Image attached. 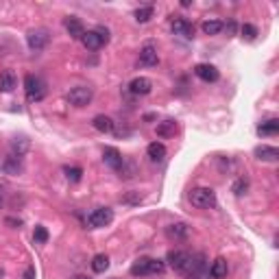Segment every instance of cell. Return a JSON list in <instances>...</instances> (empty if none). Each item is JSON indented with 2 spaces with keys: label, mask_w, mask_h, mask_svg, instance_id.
<instances>
[{
  "label": "cell",
  "mask_w": 279,
  "mask_h": 279,
  "mask_svg": "<svg viewBox=\"0 0 279 279\" xmlns=\"http://www.w3.org/2000/svg\"><path fill=\"white\" fill-rule=\"evenodd\" d=\"M92 127L100 133H111L114 131V120L105 114H98V116H94V120H92Z\"/></svg>",
  "instance_id": "19"
},
{
  "label": "cell",
  "mask_w": 279,
  "mask_h": 279,
  "mask_svg": "<svg viewBox=\"0 0 279 279\" xmlns=\"http://www.w3.org/2000/svg\"><path fill=\"white\" fill-rule=\"evenodd\" d=\"M157 63H160V55H157V46L153 42H148L142 46V50H140V66L144 68H155Z\"/></svg>",
  "instance_id": "9"
},
{
  "label": "cell",
  "mask_w": 279,
  "mask_h": 279,
  "mask_svg": "<svg viewBox=\"0 0 279 279\" xmlns=\"http://www.w3.org/2000/svg\"><path fill=\"white\" fill-rule=\"evenodd\" d=\"M166 264L162 259H151V257H140L137 262L131 266L133 277H148V275H162Z\"/></svg>",
  "instance_id": "1"
},
{
  "label": "cell",
  "mask_w": 279,
  "mask_h": 279,
  "mask_svg": "<svg viewBox=\"0 0 279 279\" xmlns=\"http://www.w3.org/2000/svg\"><path fill=\"white\" fill-rule=\"evenodd\" d=\"M166 259H168V264H170L172 271H177V273H181V275H188V277H190V273H192V264H194V255H190L188 251H170Z\"/></svg>",
  "instance_id": "2"
},
{
  "label": "cell",
  "mask_w": 279,
  "mask_h": 279,
  "mask_svg": "<svg viewBox=\"0 0 279 279\" xmlns=\"http://www.w3.org/2000/svg\"><path fill=\"white\" fill-rule=\"evenodd\" d=\"M103 162H105V166H109L111 170H120V166L125 164V157L120 155V151L118 148H114V146H107V148H103Z\"/></svg>",
  "instance_id": "10"
},
{
  "label": "cell",
  "mask_w": 279,
  "mask_h": 279,
  "mask_svg": "<svg viewBox=\"0 0 279 279\" xmlns=\"http://www.w3.org/2000/svg\"><path fill=\"white\" fill-rule=\"evenodd\" d=\"M151 90H153V81L146 77H137L129 83V92L135 96H146V94H151Z\"/></svg>",
  "instance_id": "11"
},
{
  "label": "cell",
  "mask_w": 279,
  "mask_h": 279,
  "mask_svg": "<svg viewBox=\"0 0 279 279\" xmlns=\"http://www.w3.org/2000/svg\"><path fill=\"white\" fill-rule=\"evenodd\" d=\"M48 42H50V35L46 29H35V31H29V35H26V44H29V48L35 53L44 50L46 46H48Z\"/></svg>",
  "instance_id": "7"
},
{
  "label": "cell",
  "mask_w": 279,
  "mask_h": 279,
  "mask_svg": "<svg viewBox=\"0 0 279 279\" xmlns=\"http://www.w3.org/2000/svg\"><path fill=\"white\" fill-rule=\"evenodd\" d=\"M277 131H279V120L277 118H271L262 125H257V135H275Z\"/></svg>",
  "instance_id": "23"
},
{
  "label": "cell",
  "mask_w": 279,
  "mask_h": 279,
  "mask_svg": "<svg viewBox=\"0 0 279 279\" xmlns=\"http://www.w3.org/2000/svg\"><path fill=\"white\" fill-rule=\"evenodd\" d=\"M26 148H29V140L24 137H15L11 142V155H18V157H24Z\"/></svg>",
  "instance_id": "27"
},
{
  "label": "cell",
  "mask_w": 279,
  "mask_h": 279,
  "mask_svg": "<svg viewBox=\"0 0 279 279\" xmlns=\"http://www.w3.org/2000/svg\"><path fill=\"white\" fill-rule=\"evenodd\" d=\"M107 268H109V257L105 253H98L92 257V271L94 273H105Z\"/></svg>",
  "instance_id": "25"
},
{
  "label": "cell",
  "mask_w": 279,
  "mask_h": 279,
  "mask_svg": "<svg viewBox=\"0 0 279 279\" xmlns=\"http://www.w3.org/2000/svg\"><path fill=\"white\" fill-rule=\"evenodd\" d=\"M33 240H35V245H46L48 242V231H46V227H35Z\"/></svg>",
  "instance_id": "31"
},
{
  "label": "cell",
  "mask_w": 279,
  "mask_h": 279,
  "mask_svg": "<svg viewBox=\"0 0 279 279\" xmlns=\"http://www.w3.org/2000/svg\"><path fill=\"white\" fill-rule=\"evenodd\" d=\"M18 88V79H15V74L13 70H5L3 74H0V92H13Z\"/></svg>",
  "instance_id": "21"
},
{
  "label": "cell",
  "mask_w": 279,
  "mask_h": 279,
  "mask_svg": "<svg viewBox=\"0 0 279 279\" xmlns=\"http://www.w3.org/2000/svg\"><path fill=\"white\" fill-rule=\"evenodd\" d=\"M24 92H26V98L31 103H40L46 96V83L40 77H33V74H26L24 77Z\"/></svg>",
  "instance_id": "4"
},
{
  "label": "cell",
  "mask_w": 279,
  "mask_h": 279,
  "mask_svg": "<svg viewBox=\"0 0 279 279\" xmlns=\"http://www.w3.org/2000/svg\"><path fill=\"white\" fill-rule=\"evenodd\" d=\"M74 279H90V277H74Z\"/></svg>",
  "instance_id": "38"
},
{
  "label": "cell",
  "mask_w": 279,
  "mask_h": 279,
  "mask_svg": "<svg viewBox=\"0 0 279 279\" xmlns=\"http://www.w3.org/2000/svg\"><path fill=\"white\" fill-rule=\"evenodd\" d=\"M118 172H120V177H123V179H131V177L135 175V166H133L131 162H127V160H125V164L120 166V170H118Z\"/></svg>",
  "instance_id": "32"
},
{
  "label": "cell",
  "mask_w": 279,
  "mask_h": 279,
  "mask_svg": "<svg viewBox=\"0 0 279 279\" xmlns=\"http://www.w3.org/2000/svg\"><path fill=\"white\" fill-rule=\"evenodd\" d=\"M81 42L88 50H98L109 42V31L103 29V26H98L94 31H85V35L81 37Z\"/></svg>",
  "instance_id": "5"
},
{
  "label": "cell",
  "mask_w": 279,
  "mask_h": 279,
  "mask_svg": "<svg viewBox=\"0 0 279 279\" xmlns=\"http://www.w3.org/2000/svg\"><path fill=\"white\" fill-rule=\"evenodd\" d=\"M22 157H18V155H11L9 153V157L3 162V172H7V175H20L22 172Z\"/></svg>",
  "instance_id": "16"
},
{
  "label": "cell",
  "mask_w": 279,
  "mask_h": 279,
  "mask_svg": "<svg viewBox=\"0 0 279 279\" xmlns=\"http://www.w3.org/2000/svg\"><path fill=\"white\" fill-rule=\"evenodd\" d=\"M227 271H229L227 259L225 257H216L212 262V266H210V277L212 279H222V277H227Z\"/></svg>",
  "instance_id": "18"
},
{
  "label": "cell",
  "mask_w": 279,
  "mask_h": 279,
  "mask_svg": "<svg viewBox=\"0 0 279 279\" xmlns=\"http://www.w3.org/2000/svg\"><path fill=\"white\" fill-rule=\"evenodd\" d=\"M240 35H242V40L253 42L255 37H257V29H255L253 24H242V26H240Z\"/></svg>",
  "instance_id": "30"
},
{
  "label": "cell",
  "mask_w": 279,
  "mask_h": 279,
  "mask_svg": "<svg viewBox=\"0 0 279 279\" xmlns=\"http://www.w3.org/2000/svg\"><path fill=\"white\" fill-rule=\"evenodd\" d=\"M166 236L170 240H188L190 238V227L185 222H172L166 227Z\"/></svg>",
  "instance_id": "14"
},
{
  "label": "cell",
  "mask_w": 279,
  "mask_h": 279,
  "mask_svg": "<svg viewBox=\"0 0 279 279\" xmlns=\"http://www.w3.org/2000/svg\"><path fill=\"white\" fill-rule=\"evenodd\" d=\"M255 157H257L259 162H277V160H279V151H277L275 146L262 144V146L255 148Z\"/></svg>",
  "instance_id": "17"
},
{
  "label": "cell",
  "mask_w": 279,
  "mask_h": 279,
  "mask_svg": "<svg viewBox=\"0 0 279 279\" xmlns=\"http://www.w3.org/2000/svg\"><path fill=\"white\" fill-rule=\"evenodd\" d=\"M63 26H66V31H68V35L72 37V40H81V37L85 35V26H83V22L79 20V18H74V15L66 18Z\"/></svg>",
  "instance_id": "15"
},
{
  "label": "cell",
  "mask_w": 279,
  "mask_h": 279,
  "mask_svg": "<svg viewBox=\"0 0 279 279\" xmlns=\"http://www.w3.org/2000/svg\"><path fill=\"white\" fill-rule=\"evenodd\" d=\"M7 225H13V227H20V220H15V218H7Z\"/></svg>",
  "instance_id": "36"
},
{
  "label": "cell",
  "mask_w": 279,
  "mask_h": 279,
  "mask_svg": "<svg viewBox=\"0 0 279 279\" xmlns=\"http://www.w3.org/2000/svg\"><path fill=\"white\" fill-rule=\"evenodd\" d=\"M5 197H7V192H5V185L0 183V207L5 205Z\"/></svg>",
  "instance_id": "35"
},
{
  "label": "cell",
  "mask_w": 279,
  "mask_h": 279,
  "mask_svg": "<svg viewBox=\"0 0 279 279\" xmlns=\"http://www.w3.org/2000/svg\"><path fill=\"white\" fill-rule=\"evenodd\" d=\"M146 155L151 162H164L166 160V146L162 142H151L146 146Z\"/></svg>",
  "instance_id": "20"
},
{
  "label": "cell",
  "mask_w": 279,
  "mask_h": 279,
  "mask_svg": "<svg viewBox=\"0 0 279 279\" xmlns=\"http://www.w3.org/2000/svg\"><path fill=\"white\" fill-rule=\"evenodd\" d=\"M63 172H66L68 181H72V183L81 181V177H83V168H79V166H66V168H63Z\"/></svg>",
  "instance_id": "29"
},
{
  "label": "cell",
  "mask_w": 279,
  "mask_h": 279,
  "mask_svg": "<svg viewBox=\"0 0 279 279\" xmlns=\"http://www.w3.org/2000/svg\"><path fill=\"white\" fill-rule=\"evenodd\" d=\"M22 279H35V266H29L24 271V275H22Z\"/></svg>",
  "instance_id": "34"
},
{
  "label": "cell",
  "mask_w": 279,
  "mask_h": 279,
  "mask_svg": "<svg viewBox=\"0 0 279 279\" xmlns=\"http://www.w3.org/2000/svg\"><path fill=\"white\" fill-rule=\"evenodd\" d=\"M94 98V88L92 85H77L68 92V100L74 107H88Z\"/></svg>",
  "instance_id": "6"
},
{
  "label": "cell",
  "mask_w": 279,
  "mask_h": 279,
  "mask_svg": "<svg viewBox=\"0 0 279 279\" xmlns=\"http://www.w3.org/2000/svg\"><path fill=\"white\" fill-rule=\"evenodd\" d=\"M190 203L197 210H212L216 207V192L212 188H194L190 192Z\"/></svg>",
  "instance_id": "3"
},
{
  "label": "cell",
  "mask_w": 279,
  "mask_h": 279,
  "mask_svg": "<svg viewBox=\"0 0 279 279\" xmlns=\"http://www.w3.org/2000/svg\"><path fill=\"white\" fill-rule=\"evenodd\" d=\"M194 74L201 79V81H205V83H216L220 79V72L210 66V63H199L197 68H194Z\"/></svg>",
  "instance_id": "12"
},
{
  "label": "cell",
  "mask_w": 279,
  "mask_h": 279,
  "mask_svg": "<svg viewBox=\"0 0 279 279\" xmlns=\"http://www.w3.org/2000/svg\"><path fill=\"white\" fill-rule=\"evenodd\" d=\"M170 29H172L175 35H181V37H185V40H192L194 37V26L188 20H183V18H175V20L170 22Z\"/></svg>",
  "instance_id": "13"
},
{
  "label": "cell",
  "mask_w": 279,
  "mask_h": 279,
  "mask_svg": "<svg viewBox=\"0 0 279 279\" xmlns=\"http://www.w3.org/2000/svg\"><path fill=\"white\" fill-rule=\"evenodd\" d=\"M201 29L205 35H218L222 29H225V22H220V20H205L201 24Z\"/></svg>",
  "instance_id": "26"
},
{
  "label": "cell",
  "mask_w": 279,
  "mask_h": 279,
  "mask_svg": "<svg viewBox=\"0 0 279 279\" xmlns=\"http://www.w3.org/2000/svg\"><path fill=\"white\" fill-rule=\"evenodd\" d=\"M111 220H114V212L109 207H98L88 216V225L92 229H98V227H107Z\"/></svg>",
  "instance_id": "8"
},
{
  "label": "cell",
  "mask_w": 279,
  "mask_h": 279,
  "mask_svg": "<svg viewBox=\"0 0 279 279\" xmlns=\"http://www.w3.org/2000/svg\"><path fill=\"white\" fill-rule=\"evenodd\" d=\"M177 133V123L175 120H164V123L157 125V135L160 137H170Z\"/></svg>",
  "instance_id": "24"
},
{
  "label": "cell",
  "mask_w": 279,
  "mask_h": 279,
  "mask_svg": "<svg viewBox=\"0 0 279 279\" xmlns=\"http://www.w3.org/2000/svg\"><path fill=\"white\" fill-rule=\"evenodd\" d=\"M153 15H155V7H153V5L140 7V9H135V13H133V18H135V22H137V24H146Z\"/></svg>",
  "instance_id": "22"
},
{
  "label": "cell",
  "mask_w": 279,
  "mask_h": 279,
  "mask_svg": "<svg viewBox=\"0 0 279 279\" xmlns=\"http://www.w3.org/2000/svg\"><path fill=\"white\" fill-rule=\"evenodd\" d=\"M249 190V179L247 177H238V179L234 181V185H231V192L236 194V197H242V194H247Z\"/></svg>",
  "instance_id": "28"
},
{
  "label": "cell",
  "mask_w": 279,
  "mask_h": 279,
  "mask_svg": "<svg viewBox=\"0 0 279 279\" xmlns=\"http://www.w3.org/2000/svg\"><path fill=\"white\" fill-rule=\"evenodd\" d=\"M190 279H207V275H192Z\"/></svg>",
  "instance_id": "37"
},
{
  "label": "cell",
  "mask_w": 279,
  "mask_h": 279,
  "mask_svg": "<svg viewBox=\"0 0 279 279\" xmlns=\"http://www.w3.org/2000/svg\"><path fill=\"white\" fill-rule=\"evenodd\" d=\"M120 201L127 203V205H137V203H142V194H140V192H131V194H127V197H123Z\"/></svg>",
  "instance_id": "33"
}]
</instances>
